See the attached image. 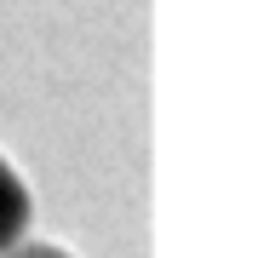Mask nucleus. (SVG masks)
Here are the masks:
<instances>
[{
	"mask_svg": "<svg viewBox=\"0 0 258 258\" xmlns=\"http://www.w3.org/2000/svg\"><path fill=\"white\" fill-rule=\"evenodd\" d=\"M6 258H69V252H57V247H12Z\"/></svg>",
	"mask_w": 258,
	"mask_h": 258,
	"instance_id": "nucleus-2",
	"label": "nucleus"
},
{
	"mask_svg": "<svg viewBox=\"0 0 258 258\" xmlns=\"http://www.w3.org/2000/svg\"><path fill=\"white\" fill-rule=\"evenodd\" d=\"M29 189H23V178L12 172L6 161H0V258H6L12 247L23 241V230H29Z\"/></svg>",
	"mask_w": 258,
	"mask_h": 258,
	"instance_id": "nucleus-1",
	"label": "nucleus"
}]
</instances>
